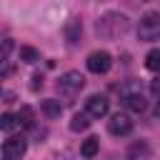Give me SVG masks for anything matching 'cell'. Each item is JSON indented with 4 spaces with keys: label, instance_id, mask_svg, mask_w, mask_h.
I'll return each instance as SVG.
<instances>
[{
    "label": "cell",
    "instance_id": "obj_6",
    "mask_svg": "<svg viewBox=\"0 0 160 160\" xmlns=\"http://www.w3.org/2000/svg\"><path fill=\"white\" fill-rule=\"evenodd\" d=\"M108 130H110L112 135H118V138L130 135V132H132V120H130L125 112H115V115L110 118V122H108Z\"/></svg>",
    "mask_w": 160,
    "mask_h": 160
},
{
    "label": "cell",
    "instance_id": "obj_9",
    "mask_svg": "<svg viewBox=\"0 0 160 160\" xmlns=\"http://www.w3.org/2000/svg\"><path fill=\"white\" fill-rule=\"evenodd\" d=\"M40 110L45 112V118H60V112H62V105H60V100H52V98H48V100H42L40 102Z\"/></svg>",
    "mask_w": 160,
    "mask_h": 160
},
{
    "label": "cell",
    "instance_id": "obj_8",
    "mask_svg": "<svg viewBox=\"0 0 160 160\" xmlns=\"http://www.w3.org/2000/svg\"><path fill=\"white\" fill-rule=\"evenodd\" d=\"M122 102H125V108H128V110H132V112H142V110H145V105H148L140 90H138V92H125V95H122Z\"/></svg>",
    "mask_w": 160,
    "mask_h": 160
},
{
    "label": "cell",
    "instance_id": "obj_3",
    "mask_svg": "<svg viewBox=\"0 0 160 160\" xmlns=\"http://www.w3.org/2000/svg\"><path fill=\"white\" fill-rule=\"evenodd\" d=\"M138 35H140V40H145V42L158 40V38H160V12H148V15H142V20H140V25H138Z\"/></svg>",
    "mask_w": 160,
    "mask_h": 160
},
{
    "label": "cell",
    "instance_id": "obj_7",
    "mask_svg": "<svg viewBox=\"0 0 160 160\" xmlns=\"http://www.w3.org/2000/svg\"><path fill=\"white\" fill-rule=\"evenodd\" d=\"M108 110H110V102H108L105 95H90V98H88V110H85V112H88L90 118H105Z\"/></svg>",
    "mask_w": 160,
    "mask_h": 160
},
{
    "label": "cell",
    "instance_id": "obj_11",
    "mask_svg": "<svg viewBox=\"0 0 160 160\" xmlns=\"http://www.w3.org/2000/svg\"><path fill=\"white\" fill-rule=\"evenodd\" d=\"M88 125H90V115L88 112H78L70 120V130L72 132H82V130H88Z\"/></svg>",
    "mask_w": 160,
    "mask_h": 160
},
{
    "label": "cell",
    "instance_id": "obj_21",
    "mask_svg": "<svg viewBox=\"0 0 160 160\" xmlns=\"http://www.w3.org/2000/svg\"><path fill=\"white\" fill-rule=\"evenodd\" d=\"M12 100H15V92L8 90V92H5V102H12Z\"/></svg>",
    "mask_w": 160,
    "mask_h": 160
},
{
    "label": "cell",
    "instance_id": "obj_14",
    "mask_svg": "<svg viewBox=\"0 0 160 160\" xmlns=\"http://www.w3.org/2000/svg\"><path fill=\"white\" fill-rule=\"evenodd\" d=\"M145 68L152 72H160V50H150L145 55Z\"/></svg>",
    "mask_w": 160,
    "mask_h": 160
},
{
    "label": "cell",
    "instance_id": "obj_12",
    "mask_svg": "<svg viewBox=\"0 0 160 160\" xmlns=\"http://www.w3.org/2000/svg\"><path fill=\"white\" fill-rule=\"evenodd\" d=\"M98 148H100V140H98V138H88V140L80 145V155H82V158H95V155H98Z\"/></svg>",
    "mask_w": 160,
    "mask_h": 160
},
{
    "label": "cell",
    "instance_id": "obj_1",
    "mask_svg": "<svg viewBox=\"0 0 160 160\" xmlns=\"http://www.w3.org/2000/svg\"><path fill=\"white\" fill-rule=\"evenodd\" d=\"M95 28H98V35H102L108 40H115V38H120V35H125L130 30V20L125 15H120V12H105L98 20Z\"/></svg>",
    "mask_w": 160,
    "mask_h": 160
},
{
    "label": "cell",
    "instance_id": "obj_16",
    "mask_svg": "<svg viewBox=\"0 0 160 160\" xmlns=\"http://www.w3.org/2000/svg\"><path fill=\"white\" fill-rule=\"evenodd\" d=\"M20 60H25V62H38V60H40V52H38L35 48L22 45V48H20Z\"/></svg>",
    "mask_w": 160,
    "mask_h": 160
},
{
    "label": "cell",
    "instance_id": "obj_5",
    "mask_svg": "<svg viewBox=\"0 0 160 160\" xmlns=\"http://www.w3.org/2000/svg\"><path fill=\"white\" fill-rule=\"evenodd\" d=\"M85 65H88V70H90V72L102 75V72H108V70H110L112 58H110V52H105V50H95V52H90V55H88Z\"/></svg>",
    "mask_w": 160,
    "mask_h": 160
},
{
    "label": "cell",
    "instance_id": "obj_10",
    "mask_svg": "<svg viewBox=\"0 0 160 160\" xmlns=\"http://www.w3.org/2000/svg\"><path fill=\"white\" fill-rule=\"evenodd\" d=\"M80 32H82V22H80L78 18H72V20L68 22V28H65V38H68V42H78Z\"/></svg>",
    "mask_w": 160,
    "mask_h": 160
},
{
    "label": "cell",
    "instance_id": "obj_13",
    "mask_svg": "<svg viewBox=\"0 0 160 160\" xmlns=\"http://www.w3.org/2000/svg\"><path fill=\"white\" fill-rule=\"evenodd\" d=\"M18 125H20L18 115H10V112H5V115L0 118V128H2V132H12Z\"/></svg>",
    "mask_w": 160,
    "mask_h": 160
},
{
    "label": "cell",
    "instance_id": "obj_4",
    "mask_svg": "<svg viewBox=\"0 0 160 160\" xmlns=\"http://www.w3.org/2000/svg\"><path fill=\"white\" fill-rule=\"evenodd\" d=\"M28 150V142L22 135H10L2 142V160H20Z\"/></svg>",
    "mask_w": 160,
    "mask_h": 160
},
{
    "label": "cell",
    "instance_id": "obj_22",
    "mask_svg": "<svg viewBox=\"0 0 160 160\" xmlns=\"http://www.w3.org/2000/svg\"><path fill=\"white\" fill-rule=\"evenodd\" d=\"M155 118L160 120V102H158V108H155Z\"/></svg>",
    "mask_w": 160,
    "mask_h": 160
},
{
    "label": "cell",
    "instance_id": "obj_15",
    "mask_svg": "<svg viewBox=\"0 0 160 160\" xmlns=\"http://www.w3.org/2000/svg\"><path fill=\"white\" fill-rule=\"evenodd\" d=\"M18 120H20V125H22V128H32V120H35V112H32V108H20V112H18Z\"/></svg>",
    "mask_w": 160,
    "mask_h": 160
},
{
    "label": "cell",
    "instance_id": "obj_20",
    "mask_svg": "<svg viewBox=\"0 0 160 160\" xmlns=\"http://www.w3.org/2000/svg\"><path fill=\"white\" fill-rule=\"evenodd\" d=\"M42 85V75H32V90H38Z\"/></svg>",
    "mask_w": 160,
    "mask_h": 160
},
{
    "label": "cell",
    "instance_id": "obj_17",
    "mask_svg": "<svg viewBox=\"0 0 160 160\" xmlns=\"http://www.w3.org/2000/svg\"><path fill=\"white\" fill-rule=\"evenodd\" d=\"M148 152H150V148H148L145 142H140V145H132V148H130V158H132V160H135L138 155L142 158V155H148Z\"/></svg>",
    "mask_w": 160,
    "mask_h": 160
},
{
    "label": "cell",
    "instance_id": "obj_2",
    "mask_svg": "<svg viewBox=\"0 0 160 160\" xmlns=\"http://www.w3.org/2000/svg\"><path fill=\"white\" fill-rule=\"evenodd\" d=\"M82 88H85V78H82L78 70H68V72L60 75V80H58V92L65 95V98L78 95Z\"/></svg>",
    "mask_w": 160,
    "mask_h": 160
},
{
    "label": "cell",
    "instance_id": "obj_19",
    "mask_svg": "<svg viewBox=\"0 0 160 160\" xmlns=\"http://www.w3.org/2000/svg\"><path fill=\"white\" fill-rule=\"evenodd\" d=\"M150 90H152V95H158V98H160V78H158V80H152Z\"/></svg>",
    "mask_w": 160,
    "mask_h": 160
},
{
    "label": "cell",
    "instance_id": "obj_18",
    "mask_svg": "<svg viewBox=\"0 0 160 160\" xmlns=\"http://www.w3.org/2000/svg\"><path fill=\"white\" fill-rule=\"evenodd\" d=\"M10 50H12V40H10V38H5V40H2V55H0V58H2V60H8V58H10Z\"/></svg>",
    "mask_w": 160,
    "mask_h": 160
}]
</instances>
